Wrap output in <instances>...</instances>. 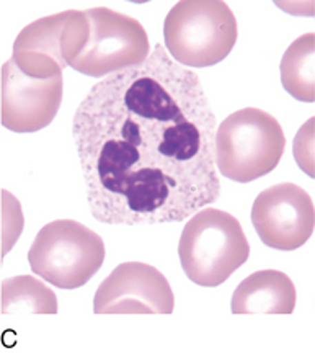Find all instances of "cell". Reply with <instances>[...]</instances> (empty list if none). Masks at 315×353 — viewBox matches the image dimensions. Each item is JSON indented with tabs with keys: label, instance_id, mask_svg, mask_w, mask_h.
I'll return each instance as SVG.
<instances>
[{
	"label": "cell",
	"instance_id": "277c9868",
	"mask_svg": "<svg viewBox=\"0 0 315 353\" xmlns=\"http://www.w3.org/2000/svg\"><path fill=\"white\" fill-rule=\"evenodd\" d=\"M237 38V20L223 0H181L163 23L165 50L185 68L219 64L234 50Z\"/></svg>",
	"mask_w": 315,
	"mask_h": 353
},
{
	"label": "cell",
	"instance_id": "6da1fadb",
	"mask_svg": "<svg viewBox=\"0 0 315 353\" xmlns=\"http://www.w3.org/2000/svg\"><path fill=\"white\" fill-rule=\"evenodd\" d=\"M216 128L198 74L162 44L143 64L101 79L72 123L93 218L180 223L217 201Z\"/></svg>",
	"mask_w": 315,
	"mask_h": 353
},
{
	"label": "cell",
	"instance_id": "8992f818",
	"mask_svg": "<svg viewBox=\"0 0 315 353\" xmlns=\"http://www.w3.org/2000/svg\"><path fill=\"white\" fill-rule=\"evenodd\" d=\"M88 38L85 10H65L26 25L13 43L12 59L26 76L51 79L77 59Z\"/></svg>",
	"mask_w": 315,
	"mask_h": 353
},
{
	"label": "cell",
	"instance_id": "30bf717a",
	"mask_svg": "<svg viewBox=\"0 0 315 353\" xmlns=\"http://www.w3.org/2000/svg\"><path fill=\"white\" fill-rule=\"evenodd\" d=\"M64 79H34L8 59L0 72V120L13 132H37L54 121L62 103Z\"/></svg>",
	"mask_w": 315,
	"mask_h": 353
},
{
	"label": "cell",
	"instance_id": "4fadbf2b",
	"mask_svg": "<svg viewBox=\"0 0 315 353\" xmlns=\"http://www.w3.org/2000/svg\"><path fill=\"white\" fill-rule=\"evenodd\" d=\"M2 314H57L56 293L30 275L7 278L0 288Z\"/></svg>",
	"mask_w": 315,
	"mask_h": 353
},
{
	"label": "cell",
	"instance_id": "7c38bea8",
	"mask_svg": "<svg viewBox=\"0 0 315 353\" xmlns=\"http://www.w3.org/2000/svg\"><path fill=\"white\" fill-rule=\"evenodd\" d=\"M281 83L292 99L315 100V34L305 33L291 43L281 59Z\"/></svg>",
	"mask_w": 315,
	"mask_h": 353
},
{
	"label": "cell",
	"instance_id": "8fae6325",
	"mask_svg": "<svg viewBox=\"0 0 315 353\" xmlns=\"http://www.w3.org/2000/svg\"><path fill=\"white\" fill-rule=\"evenodd\" d=\"M296 286L286 273L260 270L247 276L232 294L234 314H292Z\"/></svg>",
	"mask_w": 315,
	"mask_h": 353
},
{
	"label": "cell",
	"instance_id": "5b68a950",
	"mask_svg": "<svg viewBox=\"0 0 315 353\" xmlns=\"http://www.w3.org/2000/svg\"><path fill=\"white\" fill-rule=\"evenodd\" d=\"M103 239L85 224L57 219L41 228L28 250L34 275L61 290L87 285L105 262Z\"/></svg>",
	"mask_w": 315,
	"mask_h": 353
},
{
	"label": "cell",
	"instance_id": "ba28073f",
	"mask_svg": "<svg viewBox=\"0 0 315 353\" xmlns=\"http://www.w3.org/2000/svg\"><path fill=\"white\" fill-rule=\"evenodd\" d=\"M252 223L265 245L285 252L299 249L314 232L312 198L296 183L273 185L255 198Z\"/></svg>",
	"mask_w": 315,
	"mask_h": 353
},
{
	"label": "cell",
	"instance_id": "52a82bcc",
	"mask_svg": "<svg viewBox=\"0 0 315 353\" xmlns=\"http://www.w3.org/2000/svg\"><path fill=\"white\" fill-rule=\"evenodd\" d=\"M90 38L70 68L88 77H108L143 64L150 56L144 26L132 17L106 7L85 10Z\"/></svg>",
	"mask_w": 315,
	"mask_h": 353
},
{
	"label": "cell",
	"instance_id": "3957f363",
	"mask_svg": "<svg viewBox=\"0 0 315 353\" xmlns=\"http://www.w3.org/2000/svg\"><path fill=\"white\" fill-rule=\"evenodd\" d=\"M216 169L225 179L248 183L276 169L286 138L276 118L260 108H242L216 128Z\"/></svg>",
	"mask_w": 315,
	"mask_h": 353
},
{
	"label": "cell",
	"instance_id": "9c48e42d",
	"mask_svg": "<svg viewBox=\"0 0 315 353\" xmlns=\"http://www.w3.org/2000/svg\"><path fill=\"white\" fill-rule=\"evenodd\" d=\"M172 286L152 265L119 263L101 281L93 299L95 314H172Z\"/></svg>",
	"mask_w": 315,
	"mask_h": 353
},
{
	"label": "cell",
	"instance_id": "7a4b0ae2",
	"mask_svg": "<svg viewBox=\"0 0 315 353\" xmlns=\"http://www.w3.org/2000/svg\"><path fill=\"white\" fill-rule=\"evenodd\" d=\"M179 255L190 281L212 288L227 281L247 262L250 242L235 216L206 206L185 224Z\"/></svg>",
	"mask_w": 315,
	"mask_h": 353
}]
</instances>
